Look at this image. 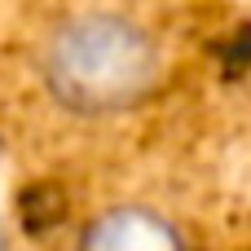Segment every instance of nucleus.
Returning <instances> with one entry per match:
<instances>
[{"instance_id": "nucleus-2", "label": "nucleus", "mask_w": 251, "mask_h": 251, "mask_svg": "<svg viewBox=\"0 0 251 251\" xmlns=\"http://www.w3.org/2000/svg\"><path fill=\"white\" fill-rule=\"evenodd\" d=\"M79 251H181L176 229L146 207H115L88 225Z\"/></svg>"}, {"instance_id": "nucleus-1", "label": "nucleus", "mask_w": 251, "mask_h": 251, "mask_svg": "<svg viewBox=\"0 0 251 251\" xmlns=\"http://www.w3.org/2000/svg\"><path fill=\"white\" fill-rule=\"evenodd\" d=\"M44 71L66 106L101 115L141 101L159 84V49L124 18H79L53 35Z\"/></svg>"}]
</instances>
